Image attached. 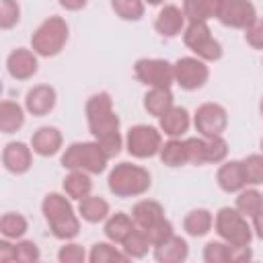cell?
<instances>
[{"mask_svg":"<svg viewBox=\"0 0 263 263\" xmlns=\"http://www.w3.org/2000/svg\"><path fill=\"white\" fill-rule=\"evenodd\" d=\"M242 162L247 185H261L263 183V154H249Z\"/></svg>","mask_w":263,"mask_h":263,"instance_id":"cell-35","label":"cell"},{"mask_svg":"<svg viewBox=\"0 0 263 263\" xmlns=\"http://www.w3.org/2000/svg\"><path fill=\"white\" fill-rule=\"evenodd\" d=\"M58 259H60L62 263H82V261L86 259V255H84V249H82L80 245L68 242V245H64V247L58 251Z\"/></svg>","mask_w":263,"mask_h":263,"instance_id":"cell-42","label":"cell"},{"mask_svg":"<svg viewBox=\"0 0 263 263\" xmlns=\"http://www.w3.org/2000/svg\"><path fill=\"white\" fill-rule=\"evenodd\" d=\"M253 230H255V234L263 240V210L253 216Z\"/></svg>","mask_w":263,"mask_h":263,"instance_id":"cell-47","label":"cell"},{"mask_svg":"<svg viewBox=\"0 0 263 263\" xmlns=\"http://www.w3.org/2000/svg\"><path fill=\"white\" fill-rule=\"evenodd\" d=\"M189 113H187V109L185 107H171L162 117H158V125H160V129L166 134V136H171V138H179V136H183L187 129H189Z\"/></svg>","mask_w":263,"mask_h":263,"instance_id":"cell-21","label":"cell"},{"mask_svg":"<svg viewBox=\"0 0 263 263\" xmlns=\"http://www.w3.org/2000/svg\"><path fill=\"white\" fill-rule=\"evenodd\" d=\"M257 18V10L251 0H222L218 21L230 29H247Z\"/></svg>","mask_w":263,"mask_h":263,"instance_id":"cell-12","label":"cell"},{"mask_svg":"<svg viewBox=\"0 0 263 263\" xmlns=\"http://www.w3.org/2000/svg\"><path fill=\"white\" fill-rule=\"evenodd\" d=\"M146 2H148L150 6H158V4H162L164 0H146Z\"/></svg>","mask_w":263,"mask_h":263,"instance_id":"cell-48","label":"cell"},{"mask_svg":"<svg viewBox=\"0 0 263 263\" xmlns=\"http://www.w3.org/2000/svg\"><path fill=\"white\" fill-rule=\"evenodd\" d=\"M226 156H228V142L222 136L205 138V162L218 164V162H224Z\"/></svg>","mask_w":263,"mask_h":263,"instance_id":"cell-36","label":"cell"},{"mask_svg":"<svg viewBox=\"0 0 263 263\" xmlns=\"http://www.w3.org/2000/svg\"><path fill=\"white\" fill-rule=\"evenodd\" d=\"M88 259H90V263H113V261L125 263L129 257L109 242H97V245H92Z\"/></svg>","mask_w":263,"mask_h":263,"instance_id":"cell-32","label":"cell"},{"mask_svg":"<svg viewBox=\"0 0 263 263\" xmlns=\"http://www.w3.org/2000/svg\"><path fill=\"white\" fill-rule=\"evenodd\" d=\"M171 107H173L171 88H150L144 95V109L154 117H162Z\"/></svg>","mask_w":263,"mask_h":263,"instance_id":"cell-28","label":"cell"},{"mask_svg":"<svg viewBox=\"0 0 263 263\" xmlns=\"http://www.w3.org/2000/svg\"><path fill=\"white\" fill-rule=\"evenodd\" d=\"M37 53L25 47H16L14 51L8 53L6 58V70L12 78L16 80H29L37 74Z\"/></svg>","mask_w":263,"mask_h":263,"instance_id":"cell-13","label":"cell"},{"mask_svg":"<svg viewBox=\"0 0 263 263\" xmlns=\"http://www.w3.org/2000/svg\"><path fill=\"white\" fill-rule=\"evenodd\" d=\"M214 228L222 240L234 247L251 245L253 230L247 222V216H242L236 208H220L214 220Z\"/></svg>","mask_w":263,"mask_h":263,"instance_id":"cell-6","label":"cell"},{"mask_svg":"<svg viewBox=\"0 0 263 263\" xmlns=\"http://www.w3.org/2000/svg\"><path fill=\"white\" fill-rule=\"evenodd\" d=\"M261 152H263V140H261Z\"/></svg>","mask_w":263,"mask_h":263,"instance_id":"cell-50","label":"cell"},{"mask_svg":"<svg viewBox=\"0 0 263 263\" xmlns=\"http://www.w3.org/2000/svg\"><path fill=\"white\" fill-rule=\"evenodd\" d=\"M111 8L123 21H140L144 16V0H111Z\"/></svg>","mask_w":263,"mask_h":263,"instance_id":"cell-34","label":"cell"},{"mask_svg":"<svg viewBox=\"0 0 263 263\" xmlns=\"http://www.w3.org/2000/svg\"><path fill=\"white\" fill-rule=\"evenodd\" d=\"M14 251H16V261L21 263H35L39 261V247L33 242V240H21L14 245Z\"/></svg>","mask_w":263,"mask_h":263,"instance_id":"cell-41","label":"cell"},{"mask_svg":"<svg viewBox=\"0 0 263 263\" xmlns=\"http://www.w3.org/2000/svg\"><path fill=\"white\" fill-rule=\"evenodd\" d=\"M222 0H183V14L189 23H199V21H210L218 18Z\"/></svg>","mask_w":263,"mask_h":263,"instance_id":"cell-20","label":"cell"},{"mask_svg":"<svg viewBox=\"0 0 263 263\" xmlns=\"http://www.w3.org/2000/svg\"><path fill=\"white\" fill-rule=\"evenodd\" d=\"M62 132L58 127H51V125H45V127H39L33 138H31V148L33 152H37L39 156H53L60 152L62 148Z\"/></svg>","mask_w":263,"mask_h":263,"instance_id":"cell-16","label":"cell"},{"mask_svg":"<svg viewBox=\"0 0 263 263\" xmlns=\"http://www.w3.org/2000/svg\"><path fill=\"white\" fill-rule=\"evenodd\" d=\"M173 68H175V82L183 90H197L210 78V70L201 58H179L173 64Z\"/></svg>","mask_w":263,"mask_h":263,"instance_id":"cell-10","label":"cell"},{"mask_svg":"<svg viewBox=\"0 0 263 263\" xmlns=\"http://www.w3.org/2000/svg\"><path fill=\"white\" fill-rule=\"evenodd\" d=\"M195 129L203 136V138H214V136H222L226 125H228V113L222 105L218 103H203L197 107L195 117H193Z\"/></svg>","mask_w":263,"mask_h":263,"instance_id":"cell-11","label":"cell"},{"mask_svg":"<svg viewBox=\"0 0 263 263\" xmlns=\"http://www.w3.org/2000/svg\"><path fill=\"white\" fill-rule=\"evenodd\" d=\"M214 224V216L212 212L199 208V210H191L185 218H183V230L189 236H205L212 230Z\"/></svg>","mask_w":263,"mask_h":263,"instance_id":"cell-25","label":"cell"},{"mask_svg":"<svg viewBox=\"0 0 263 263\" xmlns=\"http://www.w3.org/2000/svg\"><path fill=\"white\" fill-rule=\"evenodd\" d=\"M107 185L109 191L117 197H138L150 189L152 177L144 166L132 162H119L111 168Z\"/></svg>","mask_w":263,"mask_h":263,"instance_id":"cell-3","label":"cell"},{"mask_svg":"<svg viewBox=\"0 0 263 263\" xmlns=\"http://www.w3.org/2000/svg\"><path fill=\"white\" fill-rule=\"evenodd\" d=\"M205 263H230V245L226 240H212L203 247Z\"/></svg>","mask_w":263,"mask_h":263,"instance_id":"cell-37","label":"cell"},{"mask_svg":"<svg viewBox=\"0 0 263 263\" xmlns=\"http://www.w3.org/2000/svg\"><path fill=\"white\" fill-rule=\"evenodd\" d=\"M187 255H189L187 240L177 234L168 236L164 242L154 247V259L160 263H181L187 259Z\"/></svg>","mask_w":263,"mask_h":263,"instance_id":"cell-19","label":"cell"},{"mask_svg":"<svg viewBox=\"0 0 263 263\" xmlns=\"http://www.w3.org/2000/svg\"><path fill=\"white\" fill-rule=\"evenodd\" d=\"M86 121L95 142L101 144L109 158L117 156L121 150V134H119V117L113 111V101L109 92H97L86 101Z\"/></svg>","mask_w":263,"mask_h":263,"instance_id":"cell-1","label":"cell"},{"mask_svg":"<svg viewBox=\"0 0 263 263\" xmlns=\"http://www.w3.org/2000/svg\"><path fill=\"white\" fill-rule=\"evenodd\" d=\"M2 164L12 175L27 173L31 168V164H33L31 148L25 142H8L4 146V150H2Z\"/></svg>","mask_w":263,"mask_h":263,"instance_id":"cell-14","label":"cell"},{"mask_svg":"<svg viewBox=\"0 0 263 263\" xmlns=\"http://www.w3.org/2000/svg\"><path fill=\"white\" fill-rule=\"evenodd\" d=\"M134 228H136L134 218H129V216L123 214V212H117V214H113V216L107 218V222H105V236H107L111 242L121 245V242L125 240V236H127Z\"/></svg>","mask_w":263,"mask_h":263,"instance_id":"cell-24","label":"cell"},{"mask_svg":"<svg viewBox=\"0 0 263 263\" xmlns=\"http://www.w3.org/2000/svg\"><path fill=\"white\" fill-rule=\"evenodd\" d=\"M125 148L134 158H152L162 148V136L152 125H134L127 132Z\"/></svg>","mask_w":263,"mask_h":263,"instance_id":"cell-9","label":"cell"},{"mask_svg":"<svg viewBox=\"0 0 263 263\" xmlns=\"http://www.w3.org/2000/svg\"><path fill=\"white\" fill-rule=\"evenodd\" d=\"M88 0H60V6H64L66 10H80L86 6Z\"/></svg>","mask_w":263,"mask_h":263,"instance_id":"cell-46","label":"cell"},{"mask_svg":"<svg viewBox=\"0 0 263 263\" xmlns=\"http://www.w3.org/2000/svg\"><path fill=\"white\" fill-rule=\"evenodd\" d=\"M160 160L162 164L171 166V168H177V166H183V164H189L187 160V148H185V140H179V138H171L168 142L162 144L160 148Z\"/></svg>","mask_w":263,"mask_h":263,"instance_id":"cell-29","label":"cell"},{"mask_svg":"<svg viewBox=\"0 0 263 263\" xmlns=\"http://www.w3.org/2000/svg\"><path fill=\"white\" fill-rule=\"evenodd\" d=\"M66 195L70 199H84L86 195H90V189H92V181L88 177V173L84 171H70V175L64 179L62 183Z\"/></svg>","mask_w":263,"mask_h":263,"instance_id":"cell-26","label":"cell"},{"mask_svg":"<svg viewBox=\"0 0 263 263\" xmlns=\"http://www.w3.org/2000/svg\"><path fill=\"white\" fill-rule=\"evenodd\" d=\"M183 41L203 62H216L222 58V45L218 39H214L205 21L189 23V27L183 31Z\"/></svg>","mask_w":263,"mask_h":263,"instance_id":"cell-7","label":"cell"},{"mask_svg":"<svg viewBox=\"0 0 263 263\" xmlns=\"http://www.w3.org/2000/svg\"><path fill=\"white\" fill-rule=\"evenodd\" d=\"M55 88L49 86V84H37L33 86L27 97H25V109L31 113V115H37V117H43L47 115L53 107H55Z\"/></svg>","mask_w":263,"mask_h":263,"instance_id":"cell-15","label":"cell"},{"mask_svg":"<svg viewBox=\"0 0 263 263\" xmlns=\"http://www.w3.org/2000/svg\"><path fill=\"white\" fill-rule=\"evenodd\" d=\"M68 41V25L62 16L45 18L31 35V47L41 58L58 55Z\"/></svg>","mask_w":263,"mask_h":263,"instance_id":"cell-5","label":"cell"},{"mask_svg":"<svg viewBox=\"0 0 263 263\" xmlns=\"http://www.w3.org/2000/svg\"><path fill=\"white\" fill-rule=\"evenodd\" d=\"M0 261H2V263L16 261V251H14V245H10V242H8V238L0 240Z\"/></svg>","mask_w":263,"mask_h":263,"instance_id":"cell-45","label":"cell"},{"mask_svg":"<svg viewBox=\"0 0 263 263\" xmlns=\"http://www.w3.org/2000/svg\"><path fill=\"white\" fill-rule=\"evenodd\" d=\"M109 156L99 142H74L62 154V166L68 171H84L88 175H99L105 171Z\"/></svg>","mask_w":263,"mask_h":263,"instance_id":"cell-4","label":"cell"},{"mask_svg":"<svg viewBox=\"0 0 263 263\" xmlns=\"http://www.w3.org/2000/svg\"><path fill=\"white\" fill-rule=\"evenodd\" d=\"M78 214L82 216V220H86L90 224H97V222L107 220V216H109V203L103 197H99V195H86L84 199H80Z\"/></svg>","mask_w":263,"mask_h":263,"instance_id":"cell-27","label":"cell"},{"mask_svg":"<svg viewBox=\"0 0 263 263\" xmlns=\"http://www.w3.org/2000/svg\"><path fill=\"white\" fill-rule=\"evenodd\" d=\"M245 39L253 49H263V18H255V23L245 29Z\"/></svg>","mask_w":263,"mask_h":263,"instance_id":"cell-43","label":"cell"},{"mask_svg":"<svg viewBox=\"0 0 263 263\" xmlns=\"http://www.w3.org/2000/svg\"><path fill=\"white\" fill-rule=\"evenodd\" d=\"M25 123V111L14 101H2L0 103V129L2 134H14Z\"/></svg>","mask_w":263,"mask_h":263,"instance_id":"cell-23","label":"cell"},{"mask_svg":"<svg viewBox=\"0 0 263 263\" xmlns=\"http://www.w3.org/2000/svg\"><path fill=\"white\" fill-rule=\"evenodd\" d=\"M216 181L220 185L222 191L226 193H238L240 189H245L247 179H245V171H242V162L240 160H228L218 168Z\"/></svg>","mask_w":263,"mask_h":263,"instance_id":"cell-17","label":"cell"},{"mask_svg":"<svg viewBox=\"0 0 263 263\" xmlns=\"http://www.w3.org/2000/svg\"><path fill=\"white\" fill-rule=\"evenodd\" d=\"M134 74L142 84L150 88H171L175 82V68L166 60L142 58L134 64Z\"/></svg>","mask_w":263,"mask_h":263,"instance_id":"cell-8","label":"cell"},{"mask_svg":"<svg viewBox=\"0 0 263 263\" xmlns=\"http://www.w3.org/2000/svg\"><path fill=\"white\" fill-rule=\"evenodd\" d=\"M27 232V220L21 214H4L0 218V234L8 240H16Z\"/></svg>","mask_w":263,"mask_h":263,"instance_id":"cell-33","label":"cell"},{"mask_svg":"<svg viewBox=\"0 0 263 263\" xmlns=\"http://www.w3.org/2000/svg\"><path fill=\"white\" fill-rule=\"evenodd\" d=\"M144 234L148 236L150 245H152V247H156V245L164 242L168 236H173L175 232H173V224H171L166 218H162L160 222H156V224H152L150 228H146V230H144Z\"/></svg>","mask_w":263,"mask_h":263,"instance_id":"cell-40","label":"cell"},{"mask_svg":"<svg viewBox=\"0 0 263 263\" xmlns=\"http://www.w3.org/2000/svg\"><path fill=\"white\" fill-rule=\"evenodd\" d=\"M183 27H185V14H183V10H181L179 6H175V4H166V6L158 12V16H156V21H154V29H156L162 37H177V35L183 31Z\"/></svg>","mask_w":263,"mask_h":263,"instance_id":"cell-18","label":"cell"},{"mask_svg":"<svg viewBox=\"0 0 263 263\" xmlns=\"http://www.w3.org/2000/svg\"><path fill=\"white\" fill-rule=\"evenodd\" d=\"M41 212L55 238L70 240L80 232V220L74 214L70 199L62 193H47L41 201Z\"/></svg>","mask_w":263,"mask_h":263,"instance_id":"cell-2","label":"cell"},{"mask_svg":"<svg viewBox=\"0 0 263 263\" xmlns=\"http://www.w3.org/2000/svg\"><path fill=\"white\" fill-rule=\"evenodd\" d=\"M148 247H152V245H150L148 236L144 234V230L138 228V226H136V228L125 236V240L121 242V249H123V253H125L129 259H142V257L148 253Z\"/></svg>","mask_w":263,"mask_h":263,"instance_id":"cell-30","label":"cell"},{"mask_svg":"<svg viewBox=\"0 0 263 263\" xmlns=\"http://www.w3.org/2000/svg\"><path fill=\"white\" fill-rule=\"evenodd\" d=\"M259 111H261V115H263V99H261V103H259Z\"/></svg>","mask_w":263,"mask_h":263,"instance_id":"cell-49","label":"cell"},{"mask_svg":"<svg viewBox=\"0 0 263 263\" xmlns=\"http://www.w3.org/2000/svg\"><path fill=\"white\" fill-rule=\"evenodd\" d=\"M234 208H236L242 216L253 218L255 214H259V212L263 210V193L257 191V189H240Z\"/></svg>","mask_w":263,"mask_h":263,"instance_id":"cell-31","label":"cell"},{"mask_svg":"<svg viewBox=\"0 0 263 263\" xmlns=\"http://www.w3.org/2000/svg\"><path fill=\"white\" fill-rule=\"evenodd\" d=\"M21 18V8L16 4V0H0V27L12 29Z\"/></svg>","mask_w":263,"mask_h":263,"instance_id":"cell-38","label":"cell"},{"mask_svg":"<svg viewBox=\"0 0 263 263\" xmlns=\"http://www.w3.org/2000/svg\"><path fill=\"white\" fill-rule=\"evenodd\" d=\"M251 257H253V253H251L249 245H245V247H234V245H230V263H245V261H249Z\"/></svg>","mask_w":263,"mask_h":263,"instance_id":"cell-44","label":"cell"},{"mask_svg":"<svg viewBox=\"0 0 263 263\" xmlns=\"http://www.w3.org/2000/svg\"><path fill=\"white\" fill-rule=\"evenodd\" d=\"M132 218H134V224L138 228L146 230V228H150L152 224H156L164 218V210L154 199H142L132 208Z\"/></svg>","mask_w":263,"mask_h":263,"instance_id":"cell-22","label":"cell"},{"mask_svg":"<svg viewBox=\"0 0 263 263\" xmlns=\"http://www.w3.org/2000/svg\"><path fill=\"white\" fill-rule=\"evenodd\" d=\"M185 148H187V160L189 164H205V138H187L185 140Z\"/></svg>","mask_w":263,"mask_h":263,"instance_id":"cell-39","label":"cell"}]
</instances>
